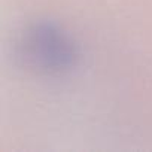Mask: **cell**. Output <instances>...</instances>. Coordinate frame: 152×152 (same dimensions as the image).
<instances>
[{
  "label": "cell",
  "mask_w": 152,
  "mask_h": 152,
  "mask_svg": "<svg viewBox=\"0 0 152 152\" xmlns=\"http://www.w3.org/2000/svg\"><path fill=\"white\" fill-rule=\"evenodd\" d=\"M18 61L40 75H61L79 60L73 37L54 21H36L24 28L15 46Z\"/></svg>",
  "instance_id": "obj_1"
}]
</instances>
